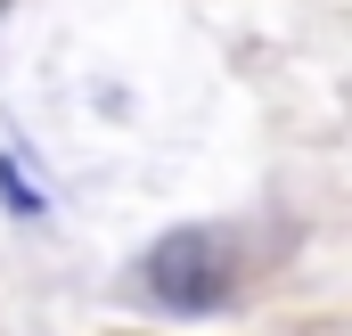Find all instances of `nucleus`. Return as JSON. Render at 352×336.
Returning <instances> with one entry per match:
<instances>
[{"mask_svg":"<svg viewBox=\"0 0 352 336\" xmlns=\"http://www.w3.org/2000/svg\"><path fill=\"white\" fill-rule=\"evenodd\" d=\"M148 295L173 312H221L230 295V254L213 246L205 230H173L164 246L148 254Z\"/></svg>","mask_w":352,"mask_h":336,"instance_id":"obj_1","label":"nucleus"},{"mask_svg":"<svg viewBox=\"0 0 352 336\" xmlns=\"http://www.w3.org/2000/svg\"><path fill=\"white\" fill-rule=\"evenodd\" d=\"M0 197H8V205H16V213H41V189H33V180H25V172L8 165V156H0Z\"/></svg>","mask_w":352,"mask_h":336,"instance_id":"obj_2","label":"nucleus"}]
</instances>
